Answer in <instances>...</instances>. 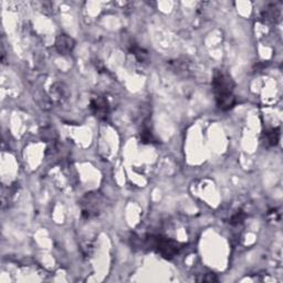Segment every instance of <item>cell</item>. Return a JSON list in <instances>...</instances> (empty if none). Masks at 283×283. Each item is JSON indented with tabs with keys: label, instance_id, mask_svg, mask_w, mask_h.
<instances>
[{
	"label": "cell",
	"instance_id": "cell-5",
	"mask_svg": "<svg viewBox=\"0 0 283 283\" xmlns=\"http://www.w3.org/2000/svg\"><path fill=\"white\" fill-rule=\"evenodd\" d=\"M54 46H56V49L60 54H62V56H68V54H70L73 51L75 47V41L73 38L68 36V34L61 33L57 37Z\"/></svg>",
	"mask_w": 283,
	"mask_h": 283
},
{
	"label": "cell",
	"instance_id": "cell-3",
	"mask_svg": "<svg viewBox=\"0 0 283 283\" xmlns=\"http://www.w3.org/2000/svg\"><path fill=\"white\" fill-rule=\"evenodd\" d=\"M147 244L150 246L151 249L156 250L166 259L174 258L178 253L179 249H181V248H179V244L176 243V241L163 238L160 236L150 237L147 240Z\"/></svg>",
	"mask_w": 283,
	"mask_h": 283
},
{
	"label": "cell",
	"instance_id": "cell-1",
	"mask_svg": "<svg viewBox=\"0 0 283 283\" xmlns=\"http://www.w3.org/2000/svg\"><path fill=\"white\" fill-rule=\"evenodd\" d=\"M212 91L215 94L216 104L222 111H229L236 105V96L233 94V89L236 86L231 75L217 69L212 75Z\"/></svg>",
	"mask_w": 283,
	"mask_h": 283
},
{
	"label": "cell",
	"instance_id": "cell-10",
	"mask_svg": "<svg viewBox=\"0 0 283 283\" xmlns=\"http://www.w3.org/2000/svg\"><path fill=\"white\" fill-rule=\"evenodd\" d=\"M280 140V129L279 128H271L267 130L266 133L262 135V142H264L265 146L273 147L278 144Z\"/></svg>",
	"mask_w": 283,
	"mask_h": 283
},
{
	"label": "cell",
	"instance_id": "cell-7",
	"mask_svg": "<svg viewBox=\"0 0 283 283\" xmlns=\"http://www.w3.org/2000/svg\"><path fill=\"white\" fill-rule=\"evenodd\" d=\"M170 69L172 72H175L177 75H183V77H188L191 74V61L185 58L177 59L170 61Z\"/></svg>",
	"mask_w": 283,
	"mask_h": 283
},
{
	"label": "cell",
	"instance_id": "cell-8",
	"mask_svg": "<svg viewBox=\"0 0 283 283\" xmlns=\"http://www.w3.org/2000/svg\"><path fill=\"white\" fill-rule=\"evenodd\" d=\"M51 95L56 101L64 102L66 100L69 99L70 91H69V88L64 83H62V82H57V83H54L51 88Z\"/></svg>",
	"mask_w": 283,
	"mask_h": 283
},
{
	"label": "cell",
	"instance_id": "cell-11",
	"mask_svg": "<svg viewBox=\"0 0 283 283\" xmlns=\"http://www.w3.org/2000/svg\"><path fill=\"white\" fill-rule=\"evenodd\" d=\"M245 217H246V215H245V213L243 211H238V212L234 213V215L231 217L230 224L234 225V226H238L240 224H243L244 220H245Z\"/></svg>",
	"mask_w": 283,
	"mask_h": 283
},
{
	"label": "cell",
	"instance_id": "cell-2",
	"mask_svg": "<svg viewBox=\"0 0 283 283\" xmlns=\"http://www.w3.org/2000/svg\"><path fill=\"white\" fill-rule=\"evenodd\" d=\"M104 206V197L99 192H88L81 200L82 215L85 218L98 216Z\"/></svg>",
	"mask_w": 283,
	"mask_h": 283
},
{
	"label": "cell",
	"instance_id": "cell-4",
	"mask_svg": "<svg viewBox=\"0 0 283 283\" xmlns=\"http://www.w3.org/2000/svg\"><path fill=\"white\" fill-rule=\"evenodd\" d=\"M90 110L92 114L101 121L107 120L110 115V105L105 96L95 95L90 100Z\"/></svg>",
	"mask_w": 283,
	"mask_h": 283
},
{
	"label": "cell",
	"instance_id": "cell-9",
	"mask_svg": "<svg viewBox=\"0 0 283 283\" xmlns=\"http://www.w3.org/2000/svg\"><path fill=\"white\" fill-rule=\"evenodd\" d=\"M127 48H128V51L132 53L133 56L135 57V59L139 62H141V63H143V62L148 60V52L145 49H143L142 47H140L139 45H137L135 41H133V40L128 41Z\"/></svg>",
	"mask_w": 283,
	"mask_h": 283
},
{
	"label": "cell",
	"instance_id": "cell-6",
	"mask_svg": "<svg viewBox=\"0 0 283 283\" xmlns=\"http://www.w3.org/2000/svg\"><path fill=\"white\" fill-rule=\"evenodd\" d=\"M281 17V9L278 7V4H270L266 7V9L261 12V20L265 24L274 25L277 24Z\"/></svg>",
	"mask_w": 283,
	"mask_h": 283
}]
</instances>
